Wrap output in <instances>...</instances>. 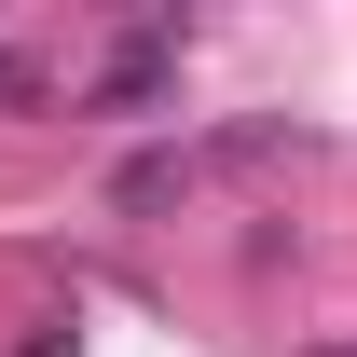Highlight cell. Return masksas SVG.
<instances>
[{
  "label": "cell",
  "instance_id": "obj_1",
  "mask_svg": "<svg viewBox=\"0 0 357 357\" xmlns=\"http://www.w3.org/2000/svg\"><path fill=\"white\" fill-rule=\"evenodd\" d=\"M165 83H178V28L137 14L124 42H110V69L83 83V110H96V124H137V110H165Z\"/></svg>",
  "mask_w": 357,
  "mask_h": 357
},
{
  "label": "cell",
  "instance_id": "obj_2",
  "mask_svg": "<svg viewBox=\"0 0 357 357\" xmlns=\"http://www.w3.org/2000/svg\"><path fill=\"white\" fill-rule=\"evenodd\" d=\"M165 192H192V165H178V151H137V165H124V206H165Z\"/></svg>",
  "mask_w": 357,
  "mask_h": 357
}]
</instances>
